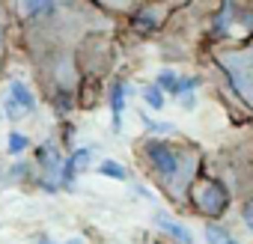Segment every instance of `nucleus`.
I'll list each match as a JSON object with an SVG mask.
<instances>
[{
  "instance_id": "nucleus-7",
  "label": "nucleus",
  "mask_w": 253,
  "mask_h": 244,
  "mask_svg": "<svg viewBox=\"0 0 253 244\" xmlns=\"http://www.w3.org/2000/svg\"><path fill=\"white\" fill-rule=\"evenodd\" d=\"M89 158H92V152H89V149H78V152H72V155H69V161L63 164V179H66V182H72L81 170H86V167H89Z\"/></svg>"
},
{
  "instance_id": "nucleus-11",
  "label": "nucleus",
  "mask_w": 253,
  "mask_h": 244,
  "mask_svg": "<svg viewBox=\"0 0 253 244\" xmlns=\"http://www.w3.org/2000/svg\"><path fill=\"white\" fill-rule=\"evenodd\" d=\"M143 98H146V104H149L152 110H164V89H158L155 83L143 89Z\"/></svg>"
},
{
  "instance_id": "nucleus-1",
  "label": "nucleus",
  "mask_w": 253,
  "mask_h": 244,
  "mask_svg": "<svg viewBox=\"0 0 253 244\" xmlns=\"http://www.w3.org/2000/svg\"><path fill=\"white\" fill-rule=\"evenodd\" d=\"M143 155H146L155 179L164 185V191L173 200H185L188 191L197 185L194 176H197L200 155L194 149H185V146H176V143H167V140H146Z\"/></svg>"
},
{
  "instance_id": "nucleus-9",
  "label": "nucleus",
  "mask_w": 253,
  "mask_h": 244,
  "mask_svg": "<svg viewBox=\"0 0 253 244\" xmlns=\"http://www.w3.org/2000/svg\"><path fill=\"white\" fill-rule=\"evenodd\" d=\"M39 161H42V167H45L48 179H54V176H57V170H60V155H57V146H54V143L42 146V149H39Z\"/></svg>"
},
{
  "instance_id": "nucleus-2",
  "label": "nucleus",
  "mask_w": 253,
  "mask_h": 244,
  "mask_svg": "<svg viewBox=\"0 0 253 244\" xmlns=\"http://www.w3.org/2000/svg\"><path fill=\"white\" fill-rule=\"evenodd\" d=\"M217 63L226 72L232 89L253 107V45L235 48V51H220Z\"/></svg>"
},
{
  "instance_id": "nucleus-3",
  "label": "nucleus",
  "mask_w": 253,
  "mask_h": 244,
  "mask_svg": "<svg viewBox=\"0 0 253 244\" xmlns=\"http://www.w3.org/2000/svg\"><path fill=\"white\" fill-rule=\"evenodd\" d=\"M191 197H194L197 208H200L203 214H209V217L223 214L226 205H229V194H226V188H223L220 182H214V179L197 182V185L191 188Z\"/></svg>"
},
{
  "instance_id": "nucleus-19",
  "label": "nucleus",
  "mask_w": 253,
  "mask_h": 244,
  "mask_svg": "<svg viewBox=\"0 0 253 244\" xmlns=\"http://www.w3.org/2000/svg\"><path fill=\"white\" fill-rule=\"evenodd\" d=\"M39 244H54V241H48V238H42ZM63 244H81V238H72V241H63Z\"/></svg>"
},
{
  "instance_id": "nucleus-6",
  "label": "nucleus",
  "mask_w": 253,
  "mask_h": 244,
  "mask_svg": "<svg viewBox=\"0 0 253 244\" xmlns=\"http://www.w3.org/2000/svg\"><path fill=\"white\" fill-rule=\"evenodd\" d=\"M158 220V226L170 235V238H176L179 244H194V235H191V229L188 226H182L179 220H173V217H167V214H158L155 217Z\"/></svg>"
},
{
  "instance_id": "nucleus-13",
  "label": "nucleus",
  "mask_w": 253,
  "mask_h": 244,
  "mask_svg": "<svg viewBox=\"0 0 253 244\" xmlns=\"http://www.w3.org/2000/svg\"><path fill=\"white\" fill-rule=\"evenodd\" d=\"M98 173H101V176H110V179H125V167L116 164V161H101Z\"/></svg>"
},
{
  "instance_id": "nucleus-18",
  "label": "nucleus",
  "mask_w": 253,
  "mask_h": 244,
  "mask_svg": "<svg viewBox=\"0 0 253 244\" xmlns=\"http://www.w3.org/2000/svg\"><path fill=\"white\" fill-rule=\"evenodd\" d=\"M3 42H6V24L0 18V57H3Z\"/></svg>"
},
{
  "instance_id": "nucleus-17",
  "label": "nucleus",
  "mask_w": 253,
  "mask_h": 244,
  "mask_svg": "<svg viewBox=\"0 0 253 244\" xmlns=\"http://www.w3.org/2000/svg\"><path fill=\"white\" fill-rule=\"evenodd\" d=\"M244 220H247V226H250V232H253V203L244 205Z\"/></svg>"
},
{
  "instance_id": "nucleus-4",
  "label": "nucleus",
  "mask_w": 253,
  "mask_h": 244,
  "mask_svg": "<svg viewBox=\"0 0 253 244\" xmlns=\"http://www.w3.org/2000/svg\"><path fill=\"white\" fill-rule=\"evenodd\" d=\"M3 107H6L3 113H6L9 119H21V116H30V113L36 110V98H33V92H30V86H27V83L12 81V83H9V95H6Z\"/></svg>"
},
{
  "instance_id": "nucleus-5",
  "label": "nucleus",
  "mask_w": 253,
  "mask_h": 244,
  "mask_svg": "<svg viewBox=\"0 0 253 244\" xmlns=\"http://www.w3.org/2000/svg\"><path fill=\"white\" fill-rule=\"evenodd\" d=\"M63 0H15V9H18V18L21 21H33V18H42L48 12H54Z\"/></svg>"
},
{
  "instance_id": "nucleus-10",
  "label": "nucleus",
  "mask_w": 253,
  "mask_h": 244,
  "mask_svg": "<svg viewBox=\"0 0 253 244\" xmlns=\"http://www.w3.org/2000/svg\"><path fill=\"white\" fill-rule=\"evenodd\" d=\"M206 241L209 244H241V241H235L223 226H217V223H209L206 226Z\"/></svg>"
},
{
  "instance_id": "nucleus-8",
  "label": "nucleus",
  "mask_w": 253,
  "mask_h": 244,
  "mask_svg": "<svg viewBox=\"0 0 253 244\" xmlns=\"http://www.w3.org/2000/svg\"><path fill=\"white\" fill-rule=\"evenodd\" d=\"M110 110H113V128H122V110H125V83L116 81L110 89Z\"/></svg>"
},
{
  "instance_id": "nucleus-15",
  "label": "nucleus",
  "mask_w": 253,
  "mask_h": 244,
  "mask_svg": "<svg viewBox=\"0 0 253 244\" xmlns=\"http://www.w3.org/2000/svg\"><path fill=\"white\" fill-rule=\"evenodd\" d=\"M197 86H200V81H197V78H179V83H176V95H182V98H185V95H191Z\"/></svg>"
},
{
  "instance_id": "nucleus-16",
  "label": "nucleus",
  "mask_w": 253,
  "mask_h": 244,
  "mask_svg": "<svg viewBox=\"0 0 253 244\" xmlns=\"http://www.w3.org/2000/svg\"><path fill=\"white\" fill-rule=\"evenodd\" d=\"M101 3H104V6H110V9H128L134 0H101Z\"/></svg>"
},
{
  "instance_id": "nucleus-14",
  "label": "nucleus",
  "mask_w": 253,
  "mask_h": 244,
  "mask_svg": "<svg viewBox=\"0 0 253 244\" xmlns=\"http://www.w3.org/2000/svg\"><path fill=\"white\" fill-rule=\"evenodd\" d=\"M27 146H30V140H27V137H24L21 131H12V134H9V152H12V155L24 152Z\"/></svg>"
},
{
  "instance_id": "nucleus-12",
  "label": "nucleus",
  "mask_w": 253,
  "mask_h": 244,
  "mask_svg": "<svg viewBox=\"0 0 253 244\" xmlns=\"http://www.w3.org/2000/svg\"><path fill=\"white\" fill-rule=\"evenodd\" d=\"M176 83H179L176 72H158V81H155L158 89H164V92H176Z\"/></svg>"
}]
</instances>
